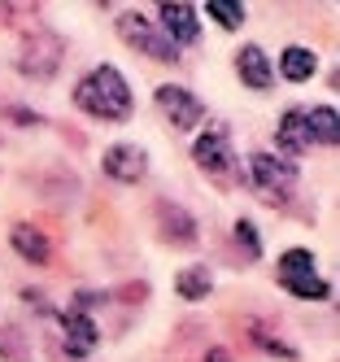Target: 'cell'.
<instances>
[{
	"label": "cell",
	"mask_w": 340,
	"mask_h": 362,
	"mask_svg": "<svg viewBox=\"0 0 340 362\" xmlns=\"http://www.w3.org/2000/svg\"><path fill=\"white\" fill-rule=\"evenodd\" d=\"M74 105L92 118H105V122H127L131 110H136V100H131V88L114 66H96L88 79H78Z\"/></svg>",
	"instance_id": "1"
},
{
	"label": "cell",
	"mask_w": 340,
	"mask_h": 362,
	"mask_svg": "<svg viewBox=\"0 0 340 362\" xmlns=\"http://www.w3.org/2000/svg\"><path fill=\"white\" fill-rule=\"evenodd\" d=\"M297 184V166L279 153H249V188L262 205H288Z\"/></svg>",
	"instance_id": "2"
},
{
	"label": "cell",
	"mask_w": 340,
	"mask_h": 362,
	"mask_svg": "<svg viewBox=\"0 0 340 362\" xmlns=\"http://www.w3.org/2000/svg\"><path fill=\"white\" fill-rule=\"evenodd\" d=\"M279 284L301 301H323L332 293L327 279H319V271H314V253L310 249H288L279 257Z\"/></svg>",
	"instance_id": "3"
},
{
	"label": "cell",
	"mask_w": 340,
	"mask_h": 362,
	"mask_svg": "<svg viewBox=\"0 0 340 362\" xmlns=\"http://www.w3.org/2000/svg\"><path fill=\"white\" fill-rule=\"evenodd\" d=\"M118 35L136 48V53H144V57H153V62H175L179 57V48L153 27L148 18H140V13H122L118 18Z\"/></svg>",
	"instance_id": "4"
},
{
	"label": "cell",
	"mask_w": 340,
	"mask_h": 362,
	"mask_svg": "<svg viewBox=\"0 0 340 362\" xmlns=\"http://www.w3.org/2000/svg\"><path fill=\"white\" fill-rule=\"evenodd\" d=\"M61 57H66V48L57 35H31L18 53V70L26 79H52L61 70Z\"/></svg>",
	"instance_id": "5"
},
{
	"label": "cell",
	"mask_w": 340,
	"mask_h": 362,
	"mask_svg": "<svg viewBox=\"0 0 340 362\" xmlns=\"http://www.w3.org/2000/svg\"><path fill=\"white\" fill-rule=\"evenodd\" d=\"M192 162L205 175H231L235 170V148H231V136H227L223 122H214L209 132H201V140L192 144Z\"/></svg>",
	"instance_id": "6"
},
{
	"label": "cell",
	"mask_w": 340,
	"mask_h": 362,
	"mask_svg": "<svg viewBox=\"0 0 340 362\" xmlns=\"http://www.w3.org/2000/svg\"><path fill=\"white\" fill-rule=\"evenodd\" d=\"M157 105H162V114H166V122L175 127V132H192V127H201V118H205L201 100L188 88H175V83L157 88Z\"/></svg>",
	"instance_id": "7"
},
{
	"label": "cell",
	"mask_w": 340,
	"mask_h": 362,
	"mask_svg": "<svg viewBox=\"0 0 340 362\" xmlns=\"http://www.w3.org/2000/svg\"><path fill=\"white\" fill-rule=\"evenodd\" d=\"M100 170L114 179V184H140L148 175V153L140 144H110L100 158Z\"/></svg>",
	"instance_id": "8"
},
{
	"label": "cell",
	"mask_w": 340,
	"mask_h": 362,
	"mask_svg": "<svg viewBox=\"0 0 340 362\" xmlns=\"http://www.w3.org/2000/svg\"><path fill=\"white\" fill-rule=\"evenodd\" d=\"M157 22H162V31L170 44H192L197 40V9L192 5H183V0H162L157 5Z\"/></svg>",
	"instance_id": "9"
},
{
	"label": "cell",
	"mask_w": 340,
	"mask_h": 362,
	"mask_svg": "<svg viewBox=\"0 0 340 362\" xmlns=\"http://www.w3.org/2000/svg\"><path fill=\"white\" fill-rule=\"evenodd\" d=\"M9 245H13L18 257H26V262H35V267H48L52 262V240L44 236L35 223H18L9 231Z\"/></svg>",
	"instance_id": "10"
},
{
	"label": "cell",
	"mask_w": 340,
	"mask_h": 362,
	"mask_svg": "<svg viewBox=\"0 0 340 362\" xmlns=\"http://www.w3.org/2000/svg\"><path fill=\"white\" fill-rule=\"evenodd\" d=\"M61 332H66V349H70V358H88V354L96 349V341H100V327H96L78 305L61 319Z\"/></svg>",
	"instance_id": "11"
},
{
	"label": "cell",
	"mask_w": 340,
	"mask_h": 362,
	"mask_svg": "<svg viewBox=\"0 0 340 362\" xmlns=\"http://www.w3.org/2000/svg\"><path fill=\"white\" fill-rule=\"evenodd\" d=\"M157 227H162V236L175 240V245H192L197 240V223H192V214L183 210V205L157 201Z\"/></svg>",
	"instance_id": "12"
},
{
	"label": "cell",
	"mask_w": 340,
	"mask_h": 362,
	"mask_svg": "<svg viewBox=\"0 0 340 362\" xmlns=\"http://www.w3.org/2000/svg\"><path fill=\"white\" fill-rule=\"evenodd\" d=\"M275 140H279V148H288V153H310V148H314V136H310L305 110H288V114L279 118V127H275Z\"/></svg>",
	"instance_id": "13"
},
{
	"label": "cell",
	"mask_w": 340,
	"mask_h": 362,
	"mask_svg": "<svg viewBox=\"0 0 340 362\" xmlns=\"http://www.w3.org/2000/svg\"><path fill=\"white\" fill-rule=\"evenodd\" d=\"M235 70H240V79L253 88V92H266L271 88V62H266V53H262L257 44H245L240 48V57H235Z\"/></svg>",
	"instance_id": "14"
},
{
	"label": "cell",
	"mask_w": 340,
	"mask_h": 362,
	"mask_svg": "<svg viewBox=\"0 0 340 362\" xmlns=\"http://www.w3.org/2000/svg\"><path fill=\"white\" fill-rule=\"evenodd\" d=\"M314 66H319V57H314L310 48H301V44L283 48V57H279V70H283L288 83H305V79H314Z\"/></svg>",
	"instance_id": "15"
},
{
	"label": "cell",
	"mask_w": 340,
	"mask_h": 362,
	"mask_svg": "<svg viewBox=\"0 0 340 362\" xmlns=\"http://www.w3.org/2000/svg\"><path fill=\"white\" fill-rule=\"evenodd\" d=\"M209 288H214V275H209V267H183V271L175 275V293H179L183 301H201V297H209Z\"/></svg>",
	"instance_id": "16"
},
{
	"label": "cell",
	"mask_w": 340,
	"mask_h": 362,
	"mask_svg": "<svg viewBox=\"0 0 340 362\" xmlns=\"http://www.w3.org/2000/svg\"><path fill=\"white\" fill-rule=\"evenodd\" d=\"M305 122H310L314 144H336V140H340V114H336V105L305 110Z\"/></svg>",
	"instance_id": "17"
},
{
	"label": "cell",
	"mask_w": 340,
	"mask_h": 362,
	"mask_svg": "<svg viewBox=\"0 0 340 362\" xmlns=\"http://www.w3.org/2000/svg\"><path fill=\"white\" fill-rule=\"evenodd\" d=\"M209 18L218 22V27H227V31H235V27H245V5L240 0H209Z\"/></svg>",
	"instance_id": "18"
},
{
	"label": "cell",
	"mask_w": 340,
	"mask_h": 362,
	"mask_svg": "<svg viewBox=\"0 0 340 362\" xmlns=\"http://www.w3.org/2000/svg\"><path fill=\"white\" fill-rule=\"evenodd\" d=\"M253 341L262 345V349H266V354H275V358H283V362H297V349L293 345H283L279 341V336H271L266 327H262V323H253Z\"/></svg>",
	"instance_id": "19"
},
{
	"label": "cell",
	"mask_w": 340,
	"mask_h": 362,
	"mask_svg": "<svg viewBox=\"0 0 340 362\" xmlns=\"http://www.w3.org/2000/svg\"><path fill=\"white\" fill-rule=\"evenodd\" d=\"M0 354L9 362H26V341H22L18 327H0Z\"/></svg>",
	"instance_id": "20"
},
{
	"label": "cell",
	"mask_w": 340,
	"mask_h": 362,
	"mask_svg": "<svg viewBox=\"0 0 340 362\" xmlns=\"http://www.w3.org/2000/svg\"><path fill=\"white\" fill-rule=\"evenodd\" d=\"M235 240H240V249H245V257H262V240H257V227L253 223H235Z\"/></svg>",
	"instance_id": "21"
},
{
	"label": "cell",
	"mask_w": 340,
	"mask_h": 362,
	"mask_svg": "<svg viewBox=\"0 0 340 362\" xmlns=\"http://www.w3.org/2000/svg\"><path fill=\"white\" fill-rule=\"evenodd\" d=\"M9 118L13 122H40V114H31V110H9Z\"/></svg>",
	"instance_id": "22"
},
{
	"label": "cell",
	"mask_w": 340,
	"mask_h": 362,
	"mask_svg": "<svg viewBox=\"0 0 340 362\" xmlns=\"http://www.w3.org/2000/svg\"><path fill=\"white\" fill-rule=\"evenodd\" d=\"M201 362H231V354H227V349H209Z\"/></svg>",
	"instance_id": "23"
}]
</instances>
